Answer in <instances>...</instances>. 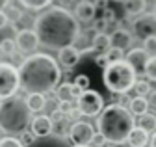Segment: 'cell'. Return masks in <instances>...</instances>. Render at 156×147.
Masks as SVG:
<instances>
[{
	"label": "cell",
	"instance_id": "cell-1",
	"mask_svg": "<svg viewBox=\"0 0 156 147\" xmlns=\"http://www.w3.org/2000/svg\"><path fill=\"white\" fill-rule=\"evenodd\" d=\"M34 32L39 45L60 52L62 48L74 45L80 35V23L69 9L62 6H50L35 17Z\"/></svg>",
	"mask_w": 156,
	"mask_h": 147
},
{
	"label": "cell",
	"instance_id": "cell-2",
	"mask_svg": "<svg viewBox=\"0 0 156 147\" xmlns=\"http://www.w3.org/2000/svg\"><path fill=\"white\" fill-rule=\"evenodd\" d=\"M19 78L21 88L30 93L47 95L54 91L62 80V69L58 60H54L48 54L35 52L32 56L24 58L19 65Z\"/></svg>",
	"mask_w": 156,
	"mask_h": 147
},
{
	"label": "cell",
	"instance_id": "cell-3",
	"mask_svg": "<svg viewBox=\"0 0 156 147\" xmlns=\"http://www.w3.org/2000/svg\"><path fill=\"white\" fill-rule=\"evenodd\" d=\"M134 128H136V119L130 114V110L115 102L106 104L101 116L97 117L99 136H102L104 142H110V145H119L128 142V136Z\"/></svg>",
	"mask_w": 156,
	"mask_h": 147
},
{
	"label": "cell",
	"instance_id": "cell-4",
	"mask_svg": "<svg viewBox=\"0 0 156 147\" xmlns=\"http://www.w3.org/2000/svg\"><path fill=\"white\" fill-rule=\"evenodd\" d=\"M32 123V112L23 97H11L0 101V131L9 136L23 134Z\"/></svg>",
	"mask_w": 156,
	"mask_h": 147
},
{
	"label": "cell",
	"instance_id": "cell-5",
	"mask_svg": "<svg viewBox=\"0 0 156 147\" xmlns=\"http://www.w3.org/2000/svg\"><path fill=\"white\" fill-rule=\"evenodd\" d=\"M102 82L110 93L126 95L130 89H134L138 78H136V71L125 60H121L117 63H110L102 71Z\"/></svg>",
	"mask_w": 156,
	"mask_h": 147
},
{
	"label": "cell",
	"instance_id": "cell-6",
	"mask_svg": "<svg viewBox=\"0 0 156 147\" xmlns=\"http://www.w3.org/2000/svg\"><path fill=\"white\" fill-rule=\"evenodd\" d=\"M19 88H21L19 67L8 62H0V101L15 97Z\"/></svg>",
	"mask_w": 156,
	"mask_h": 147
},
{
	"label": "cell",
	"instance_id": "cell-7",
	"mask_svg": "<svg viewBox=\"0 0 156 147\" xmlns=\"http://www.w3.org/2000/svg\"><path fill=\"white\" fill-rule=\"evenodd\" d=\"M76 110L80 116L86 117H99L101 112L104 110V99L99 91L95 89H87L82 91V95L76 99Z\"/></svg>",
	"mask_w": 156,
	"mask_h": 147
},
{
	"label": "cell",
	"instance_id": "cell-8",
	"mask_svg": "<svg viewBox=\"0 0 156 147\" xmlns=\"http://www.w3.org/2000/svg\"><path fill=\"white\" fill-rule=\"evenodd\" d=\"M132 35L136 39H156V17L152 13H143L132 21Z\"/></svg>",
	"mask_w": 156,
	"mask_h": 147
},
{
	"label": "cell",
	"instance_id": "cell-9",
	"mask_svg": "<svg viewBox=\"0 0 156 147\" xmlns=\"http://www.w3.org/2000/svg\"><path fill=\"white\" fill-rule=\"evenodd\" d=\"M95 128L87 121H74L69 127V140L78 147H87L95 140Z\"/></svg>",
	"mask_w": 156,
	"mask_h": 147
},
{
	"label": "cell",
	"instance_id": "cell-10",
	"mask_svg": "<svg viewBox=\"0 0 156 147\" xmlns=\"http://www.w3.org/2000/svg\"><path fill=\"white\" fill-rule=\"evenodd\" d=\"M15 45L23 54H30L32 56V52L39 45V39H37V35H35L34 30H19L17 38H15Z\"/></svg>",
	"mask_w": 156,
	"mask_h": 147
},
{
	"label": "cell",
	"instance_id": "cell-11",
	"mask_svg": "<svg viewBox=\"0 0 156 147\" xmlns=\"http://www.w3.org/2000/svg\"><path fill=\"white\" fill-rule=\"evenodd\" d=\"M30 132H32L35 138H47V136H50V134H52V121H50V116L37 114L35 117H32Z\"/></svg>",
	"mask_w": 156,
	"mask_h": 147
},
{
	"label": "cell",
	"instance_id": "cell-12",
	"mask_svg": "<svg viewBox=\"0 0 156 147\" xmlns=\"http://www.w3.org/2000/svg\"><path fill=\"white\" fill-rule=\"evenodd\" d=\"M125 62L136 71V75H138V73H143V69H145V65L149 62V54L143 48H132V50L126 52Z\"/></svg>",
	"mask_w": 156,
	"mask_h": 147
},
{
	"label": "cell",
	"instance_id": "cell-13",
	"mask_svg": "<svg viewBox=\"0 0 156 147\" xmlns=\"http://www.w3.org/2000/svg\"><path fill=\"white\" fill-rule=\"evenodd\" d=\"M80 56H82V52L73 45V47L62 48L58 52V62H60V65H63L65 69H73V67H76L80 63Z\"/></svg>",
	"mask_w": 156,
	"mask_h": 147
},
{
	"label": "cell",
	"instance_id": "cell-14",
	"mask_svg": "<svg viewBox=\"0 0 156 147\" xmlns=\"http://www.w3.org/2000/svg\"><path fill=\"white\" fill-rule=\"evenodd\" d=\"M74 19L78 23H91L97 15V9H95V4L93 2H87V0H82L74 6Z\"/></svg>",
	"mask_w": 156,
	"mask_h": 147
},
{
	"label": "cell",
	"instance_id": "cell-15",
	"mask_svg": "<svg viewBox=\"0 0 156 147\" xmlns=\"http://www.w3.org/2000/svg\"><path fill=\"white\" fill-rule=\"evenodd\" d=\"M54 91H56V97H58L60 102H73V99H78V97L82 95V91L78 89L74 84H71V82L60 84Z\"/></svg>",
	"mask_w": 156,
	"mask_h": 147
},
{
	"label": "cell",
	"instance_id": "cell-16",
	"mask_svg": "<svg viewBox=\"0 0 156 147\" xmlns=\"http://www.w3.org/2000/svg\"><path fill=\"white\" fill-rule=\"evenodd\" d=\"M110 43H112L113 48H119V50L125 52V48H128L132 45V34L125 28H117L110 35Z\"/></svg>",
	"mask_w": 156,
	"mask_h": 147
},
{
	"label": "cell",
	"instance_id": "cell-17",
	"mask_svg": "<svg viewBox=\"0 0 156 147\" xmlns=\"http://www.w3.org/2000/svg\"><path fill=\"white\" fill-rule=\"evenodd\" d=\"M130 147H147V143H151V138H149V132H145L143 128L136 127L134 131L130 132L128 136V142H126Z\"/></svg>",
	"mask_w": 156,
	"mask_h": 147
},
{
	"label": "cell",
	"instance_id": "cell-18",
	"mask_svg": "<svg viewBox=\"0 0 156 147\" xmlns=\"http://www.w3.org/2000/svg\"><path fill=\"white\" fill-rule=\"evenodd\" d=\"M123 9L126 15H134V17H140L145 13L147 9V2L145 0H126V2H123Z\"/></svg>",
	"mask_w": 156,
	"mask_h": 147
},
{
	"label": "cell",
	"instance_id": "cell-19",
	"mask_svg": "<svg viewBox=\"0 0 156 147\" xmlns=\"http://www.w3.org/2000/svg\"><path fill=\"white\" fill-rule=\"evenodd\" d=\"M26 106H28V110L30 112H43L45 110V106H47V97L45 95H41V93H30L26 99Z\"/></svg>",
	"mask_w": 156,
	"mask_h": 147
},
{
	"label": "cell",
	"instance_id": "cell-20",
	"mask_svg": "<svg viewBox=\"0 0 156 147\" xmlns=\"http://www.w3.org/2000/svg\"><path fill=\"white\" fill-rule=\"evenodd\" d=\"M91 48L97 50V52L106 54V52L112 48L110 35H108V34H95V35H93V39H91Z\"/></svg>",
	"mask_w": 156,
	"mask_h": 147
},
{
	"label": "cell",
	"instance_id": "cell-21",
	"mask_svg": "<svg viewBox=\"0 0 156 147\" xmlns=\"http://www.w3.org/2000/svg\"><path fill=\"white\" fill-rule=\"evenodd\" d=\"M0 11L6 15L8 23H11V24H15L17 21L23 19V11L19 9V8H15L11 2H2V6H0Z\"/></svg>",
	"mask_w": 156,
	"mask_h": 147
},
{
	"label": "cell",
	"instance_id": "cell-22",
	"mask_svg": "<svg viewBox=\"0 0 156 147\" xmlns=\"http://www.w3.org/2000/svg\"><path fill=\"white\" fill-rule=\"evenodd\" d=\"M128 110H130V114H132V116L141 117V116H145V114H147V110H149V102H147V99H143V97H132V102H130Z\"/></svg>",
	"mask_w": 156,
	"mask_h": 147
},
{
	"label": "cell",
	"instance_id": "cell-23",
	"mask_svg": "<svg viewBox=\"0 0 156 147\" xmlns=\"http://www.w3.org/2000/svg\"><path fill=\"white\" fill-rule=\"evenodd\" d=\"M138 123H140L138 127L143 128L145 132H149V134H151V132H156V116H154V114H149V112H147L145 116H141V117L138 119Z\"/></svg>",
	"mask_w": 156,
	"mask_h": 147
},
{
	"label": "cell",
	"instance_id": "cell-24",
	"mask_svg": "<svg viewBox=\"0 0 156 147\" xmlns=\"http://www.w3.org/2000/svg\"><path fill=\"white\" fill-rule=\"evenodd\" d=\"M23 8L26 9H37V11H45L47 8H50V0H21Z\"/></svg>",
	"mask_w": 156,
	"mask_h": 147
},
{
	"label": "cell",
	"instance_id": "cell-25",
	"mask_svg": "<svg viewBox=\"0 0 156 147\" xmlns=\"http://www.w3.org/2000/svg\"><path fill=\"white\" fill-rule=\"evenodd\" d=\"M134 91H136V97L147 99V97L151 95L152 88H151V84H149L147 80H138V82H136V86H134Z\"/></svg>",
	"mask_w": 156,
	"mask_h": 147
},
{
	"label": "cell",
	"instance_id": "cell-26",
	"mask_svg": "<svg viewBox=\"0 0 156 147\" xmlns=\"http://www.w3.org/2000/svg\"><path fill=\"white\" fill-rule=\"evenodd\" d=\"M15 50H17L15 39H9V38H6V39H2V41H0V52H2L4 56H13V54H15Z\"/></svg>",
	"mask_w": 156,
	"mask_h": 147
},
{
	"label": "cell",
	"instance_id": "cell-27",
	"mask_svg": "<svg viewBox=\"0 0 156 147\" xmlns=\"http://www.w3.org/2000/svg\"><path fill=\"white\" fill-rule=\"evenodd\" d=\"M143 75H145L149 80L156 82V56H151V58H149V62H147V65H145V69H143Z\"/></svg>",
	"mask_w": 156,
	"mask_h": 147
},
{
	"label": "cell",
	"instance_id": "cell-28",
	"mask_svg": "<svg viewBox=\"0 0 156 147\" xmlns=\"http://www.w3.org/2000/svg\"><path fill=\"white\" fill-rule=\"evenodd\" d=\"M106 60H108V63H117V62H121V60H125V54H123V50H119V48H110L106 54Z\"/></svg>",
	"mask_w": 156,
	"mask_h": 147
},
{
	"label": "cell",
	"instance_id": "cell-29",
	"mask_svg": "<svg viewBox=\"0 0 156 147\" xmlns=\"http://www.w3.org/2000/svg\"><path fill=\"white\" fill-rule=\"evenodd\" d=\"M80 91H87L89 89V84H91V80H89V77L87 75H78L76 78H74V82H73Z\"/></svg>",
	"mask_w": 156,
	"mask_h": 147
},
{
	"label": "cell",
	"instance_id": "cell-30",
	"mask_svg": "<svg viewBox=\"0 0 156 147\" xmlns=\"http://www.w3.org/2000/svg\"><path fill=\"white\" fill-rule=\"evenodd\" d=\"M0 147H24L21 143V140L19 138H13V136H6L0 140Z\"/></svg>",
	"mask_w": 156,
	"mask_h": 147
},
{
	"label": "cell",
	"instance_id": "cell-31",
	"mask_svg": "<svg viewBox=\"0 0 156 147\" xmlns=\"http://www.w3.org/2000/svg\"><path fill=\"white\" fill-rule=\"evenodd\" d=\"M106 28H108V23L102 19V17H99V19L93 23V30H97V34H104Z\"/></svg>",
	"mask_w": 156,
	"mask_h": 147
},
{
	"label": "cell",
	"instance_id": "cell-32",
	"mask_svg": "<svg viewBox=\"0 0 156 147\" xmlns=\"http://www.w3.org/2000/svg\"><path fill=\"white\" fill-rule=\"evenodd\" d=\"M143 50H145L147 54H152V56H156V39H147Z\"/></svg>",
	"mask_w": 156,
	"mask_h": 147
},
{
	"label": "cell",
	"instance_id": "cell-33",
	"mask_svg": "<svg viewBox=\"0 0 156 147\" xmlns=\"http://www.w3.org/2000/svg\"><path fill=\"white\" fill-rule=\"evenodd\" d=\"M34 140H35V136H34L30 131H24V132L21 134V143H23V145H30Z\"/></svg>",
	"mask_w": 156,
	"mask_h": 147
},
{
	"label": "cell",
	"instance_id": "cell-34",
	"mask_svg": "<svg viewBox=\"0 0 156 147\" xmlns=\"http://www.w3.org/2000/svg\"><path fill=\"white\" fill-rule=\"evenodd\" d=\"M95 63H97V67H102V71H104V69H106V67L110 65L104 54H99V56H95Z\"/></svg>",
	"mask_w": 156,
	"mask_h": 147
},
{
	"label": "cell",
	"instance_id": "cell-35",
	"mask_svg": "<svg viewBox=\"0 0 156 147\" xmlns=\"http://www.w3.org/2000/svg\"><path fill=\"white\" fill-rule=\"evenodd\" d=\"M130 102H132V99H130L128 95H119V99H117L115 104H119V106H123V108H128Z\"/></svg>",
	"mask_w": 156,
	"mask_h": 147
},
{
	"label": "cell",
	"instance_id": "cell-36",
	"mask_svg": "<svg viewBox=\"0 0 156 147\" xmlns=\"http://www.w3.org/2000/svg\"><path fill=\"white\" fill-rule=\"evenodd\" d=\"M147 102H149V106L156 108V89H152V91H151V95L147 97Z\"/></svg>",
	"mask_w": 156,
	"mask_h": 147
},
{
	"label": "cell",
	"instance_id": "cell-37",
	"mask_svg": "<svg viewBox=\"0 0 156 147\" xmlns=\"http://www.w3.org/2000/svg\"><path fill=\"white\" fill-rule=\"evenodd\" d=\"M93 4H95V9H102V13L108 8V2H104V0H99V2H93Z\"/></svg>",
	"mask_w": 156,
	"mask_h": 147
},
{
	"label": "cell",
	"instance_id": "cell-38",
	"mask_svg": "<svg viewBox=\"0 0 156 147\" xmlns=\"http://www.w3.org/2000/svg\"><path fill=\"white\" fill-rule=\"evenodd\" d=\"M8 24H9V23H8V19H6V15L0 11V28H6Z\"/></svg>",
	"mask_w": 156,
	"mask_h": 147
},
{
	"label": "cell",
	"instance_id": "cell-39",
	"mask_svg": "<svg viewBox=\"0 0 156 147\" xmlns=\"http://www.w3.org/2000/svg\"><path fill=\"white\" fill-rule=\"evenodd\" d=\"M151 147H156V132H154L152 138H151Z\"/></svg>",
	"mask_w": 156,
	"mask_h": 147
},
{
	"label": "cell",
	"instance_id": "cell-40",
	"mask_svg": "<svg viewBox=\"0 0 156 147\" xmlns=\"http://www.w3.org/2000/svg\"><path fill=\"white\" fill-rule=\"evenodd\" d=\"M152 15L156 17V4H154V9H152Z\"/></svg>",
	"mask_w": 156,
	"mask_h": 147
},
{
	"label": "cell",
	"instance_id": "cell-41",
	"mask_svg": "<svg viewBox=\"0 0 156 147\" xmlns=\"http://www.w3.org/2000/svg\"><path fill=\"white\" fill-rule=\"evenodd\" d=\"M104 147H117V145H104Z\"/></svg>",
	"mask_w": 156,
	"mask_h": 147
},
{
	"label": "cell",
	"instance_id": "cell-42",
	"mask_svg": "<svg viewBox=\"0 0 156 147\" xmlns=\"http://www.w3.org/2000/svg\"><path fill=\"white\" fill-rule=\"evenodd\" d=\"M73 147H78V145H73ZM87 147H89V145H87Z\"/></svg>",
	"mask_w": 156,
	"mask_h": 147
}]
</instances>
